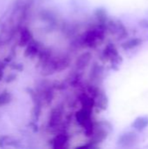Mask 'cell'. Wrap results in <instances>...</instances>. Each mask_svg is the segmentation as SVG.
<instances>
[{
	"instance_id": "6da1fadb",
	"label": "cell",
	"mask_w": 148,
	"mask_h": 149,
	"mask_svg": "<svg viewBox=\"0 0 148 149\" xmlns=\"http://www.w3.org/2000/svg\"><path fill=\"white\" fill-rule=\"evenodd\" d=\"M104 34L105 31L100 27L92 29L85 34L82 38V44L87 47H94L103 40Z\"/></svg>"
},
{
	"instance_id": "7a4b0ae2",
	"label": "cell",
	"mask_w": 148,
	"mask_h": 149,
	"mask_svg": "<svg viewBox=\"0 0 148 149\" xmlns=\"http://www.w3.org/2000/svg\"><path fill=\"white\" fill-rule=\"evenodd\" d=\"M63 118H64L63 110L59 107H56L51 112L48 120V127L50 129H56L62 124Z\"/></svg>"
},
{
	"instance_id": "3957f363",
	"label": "cell",
	"mask_w": 148,
	"mask_h": 149,
	"mask_svg": "<svg viewBox=\"0 0 148 149\" xmlns=\"http://www.w3.org/2000/svg\"><path fill=\"white\" fill-rule=\"evenodd\" d=\"M68 141H69V137L67 136L66 134L65 133L58 134L53 138L51 141L52 148H65L67 147L66 144L68 143Z\"/></svg>"
},
{
	"instance_id": "277c9868",
	"label": "cell",
	"mask_w": 148,
	"mask_h": 149,
	"mask_svg": "<svg viewBox=\"0 0 148 149\" xmlns=\"http://www.w3.org/2000/svg\"><path fill=\"white\" fill-rule=\"evenodd\" d=\"M31 41H32V34H31V31L26 27L21 28L20 32H19V40H18L19 45L26 46Z\"/></svg>"
},
{
	"instance_id": "5b68a950",
	"label": "cell",
	"mask_w": 148,
	"mask_h": 149,
	"mask_svg": "<svg viewBox=\"0 0 148 149\" xmlns=\"http://www.w3.org/2000/svg\"><path fill=\"white\" fill-rule=\"evenodd\" d=\"M90 60H91V54L90 53L85 52V53L80 55L78 58V59L76 61V64H75L77 71H81L85 67H86V65L89 64Z\"/></svg>"
},
{
	"instance_id": "8992f818",
	"label": "cell",
	"mask_w": 148,
	"mask_h": 149,
	"mask_svg": "<svg viewBox=\"0 0 148 149\" xmlns=\"http://www.w3.org/2000/svg\"><path fill=\"white\" fill-rule=\"evenodd\" d=\"M136 140H137L136 134L129 132V133L123 134L120 137V139L119 140V143H120V145H122L124 147H129V146L134 144Z\"/></svg>"
},
{
	"instance_id": "52a82bcc",
	"label": "cell",
	"mask_w": 148,
	"mask_h": 149,
	"mask_svg": "<svg viewBox=\"0 0 148 149\" xmlns=\"http://www.w3.org/2000/svg\"><path fill=\"white\" fill-rule=\"evenodd\" d=\"M38 52H39V46L37 42L32 40L30 44H28L26 45L24 56H26L28 58H31V57L36 56Z\"/></svg>"
},
{
	"instance_id": "ba28073f",
	"label": "cell",
	"mask_w": 148,
	"mask_h": 149,
	"mask_svg": "<svg viewBox=\"0 0 148 149\" xmlns=\"http://www.w3.org/2000/svg\"><path fill=\"white\" fill-rule=\"evenodd\" d=\"M16 147L17 146V141L10 137V136H2L0 137V148H4V147Z\"/></svg>"
},
{
	"instance_id": "9c48e42d",
	"label": "cell",
	"mask_w": 148,
	"mask_h": 149,
	"mask_svg": "<svg viewBox=\"0 0 148 149\" xmlns=\"http://www.w3.org/2000/svg\"><path fill=\"white\" fill-rule=\"evenodd\" d=\"M11 100H12V96L9 91L3 90V92L0 93V107L7 106L11 102Z\"/></svg>"
},
{
	"instance_id": "30bf717a",
	"label": "cell",
	"mask_w": 148,
	"mask_h": 149,
	"mask_svg": "<svg viewBox=\"0 0 148 149\" xmlns=\"http://www.w3.org/2000/svg\"><path fill=\"white\" fill-rule=\"evenodd\" d=\"M104 56L107 58V59H113L118 56V52L116 48L113 45H107L103 52Z\"/></svg>"
},
{
	"instance_id": "8fae6325",
	"label": "cell",
	"mask_w": 148,
	"mask_h": 149,
	"mask_svg": "<svg viewBox=\"0 0 148 149\" xmlns=\"http://www.w3.org/2000/svg\"><path fill=\"white\" fill-rule=\"evenodd\" d=\"M141 40L140 38H133V39H130L126 42H125L123 44V47L125 49H132L134 48L138 45H140L141 44Z\"/></svg>"
},
{
	"instance_id": "7c38bea8",
	"label": "cell",
	"mask_w": 148,
	"mask_h": 149,
	"mask_svg": "<svg viewBox=\"0 0 148 149\" xmlns=\"http://www.w3.org/2000/svg\"><path fill=\"white\" fill-rule=\"evenodd\" d=\"M140 121L136 120V124H138V125H134V126L136 127L137 129H143V128L148 124L147 120V119L144 120V118H140Z\"/></svg>"
},
{
	"instance_id": "4fadbf2b",
	"label": "cell",
	"mask_w": 148,
	"mask_h": 149,
	"mask_svg": "<svg viewBox=\"0 0 148 149\" xmlns=\"http://www.w3.org/2000/svg\"><path fill=\"white\" fill-rule=\"evenodd\" d=\"M16 78H17V75H16V74H14V73H12V74H9V75L6 77L5 81H6L7 83H10V82L14 81V80L16 79Z\"/></svg>"
},
{
	"instance_id": "5bb4252c",
	"label": "cell",
	"mask_w": 148,
	"mask_h": 149,
	"mask_svg": "<svg viewBox=\"0 0 148 149\" xmlns=\"http://www.w3.org/2000/svg\"><path fill=\"white\" fill-rule=\"evenodd\" d=\"M3 69H4L3 64L0 63V81L2 80V79H3Z\"/></svg>"
},
{
	"instance_id": "9a60e30c",
	"label": "cell",
	"mask_w": 148,
	"mask_h": 149,
	"mask_svg": "<svg viewBox=\"0 0 148 149\" xmlns=\"http://www.w3.org/2000/svg\"><path fill=\"white\" fill-rule=\"evenodd\" d=\"M2 42H3V39H2V38L0 37V45H2Z\"/></svg>"
}]
</instances>
